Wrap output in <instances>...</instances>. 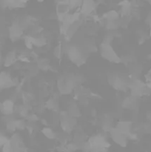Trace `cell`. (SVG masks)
Here are the masks:
<instances>
[{
  "mask_svg": "<svg viewBox=\"0 0 151 152\" xmlns=\"http://www.w3.org/2000/svg\"><path fill=\"white\" fill-rule=\"evenodd\" d=\"M102 55L104 56L105 58L107 60H110V61H115L117 62L119 60L113 50L112 49V47L110 46L109 44L107 43H104L102 47Z\"/></svg>",
  "mask_w": 151,
  "mask_h": 152,
  "instance_id": "1",
  "label": "cell"
},
{
  "mask_svg": "<svg viewBox=\"0 0 151 152\" xmlns=\"http://www.w3.org/2000/svg\"><path fill=\"white\" fill-rule=\"evenodd\" d=\"M12 83L11 77L5 73L0 74V88H6Z\"/></svg>",
  "mask_w": 151,
  "mask_h": 152,
  "instance_id": "2",
  "label": "cell"
},
{
  "mask_svg": "<svg viewBox=\"0 0 151 152\" xmlns=\"http://www.w3.org/2000/svg\"><path fill=\"white\" fill-rule=\"evenodd\" d=\"M2 108L3 109V111L5 112V114H11L13 111V109H14V104L10 100H7V101H5L2 105Z\"/></svg>",
  "mask_w": 151,
  "mask_h": 152,
  "instance_id": "3",
  "label": "cell"
},
{
  "mask_svg": "<svg viewBox=\"0 0 151 152\" xmlns=\"http://www.w3.org/2000/svg\"><path fill=\"white\" fill-rule=\"evenodd\" d=\"M11 37H19L21 34V31L18 26H14L11 30Z\"/></svg>",
  "mask_w": 151,
  "mask_h": 152,
  "instance_id": "4",
  "label": "cell"
},
{
  "mask_svg": "<svg viewBox=\"0 0 151 152\" xmlns=\"http://www.w3.org/2000/svg\"><path fill=\"white\" fill-rule=\"evenodd\" d=\"M43 133H44V135L47 137H48V138H54V134L52 132V131H50V129L48 128L44 129Z\"/></svg>",
  "mask_w": 151,
  "mask_h": 152,
  "instance_id": "5",
  "label": "cell"
},
{
  "mask_svg": "<svg viewBox=\"0 0 151 152\" xmlns=\"http://www.w3.org/2000/svg\"><path fill=\"white\" fill-rule=\"evenodd\" d=\"M8 141V140H7L5 137H3V136H0V146H4L5 143Z\"/></svg>",
  "mask_w": 151,
  "mask_h": 152,
  "instance_id": "6",
  "label": "cell"
}]
</instances>
